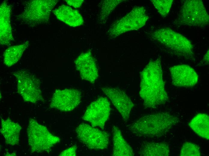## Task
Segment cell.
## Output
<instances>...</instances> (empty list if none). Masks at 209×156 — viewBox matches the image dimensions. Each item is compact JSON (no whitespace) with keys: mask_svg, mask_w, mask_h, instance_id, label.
Instances as JSON below:
<instances>
[{"mask_svg":"<svg viewBox=\"0 0 209 156\" xmlns=\"http://www.w3.org/2000/svg\"><path fill=\"white\" fill-rule=\"evenodd\" d=\"M140 78L139 94L145 108H156L168 101L160 57L150 61L141 72Z\"/></svg>","mask_w":209,"mask_h":156,"instance_id":"cell-1","label":"cell"},{"mask_svg":"<svg viewBox=\"0 0 209 156\" xmlns=\"http://www.w3.org/2000/svg\"><path fill=\"white\" fill-rule=\"evenodd\" d=\"M179 118L167 112L145 115L126 126L128 130L139 136H161L179 122Z\"/></svg>","mask_w":209,"mask_h":156,"instance_id":"cell-2","label":"cell"},{"mask_svg":"<svg viewBox=\"0 0 209 156\" xmlns=\"http://www.w3.org/2000/svg\"><path fill=\"white\" fill-rule=\"evenodd\" d=\"M151 37L172 54L185 59L195 60L193 46L190 41L171 28H164L158 29L153 32Z\"/></svg>","mask_w":209,"mask_h":156,"instance_id":"cell-3","label":"cell"},{"mask_svg":"<svg viewBox=\"0 0 209 156\" xmlns=\"http://www.w3.org/2000/svg\"><path fill=\"white\" fill-rule=\"evenodd\" d=\"M209 20V15L202 1L188 0L184 1L173 23L203 28L208 25Z\"/></svg>","mask_w":209,"mask_h":156,"instance_id":"cell-4","label":"cell"},{"mask_svg":"<svg viewBox=\"0 0 209 156\" xmlns=\"http://www.w3.org/2000/svg\"><path fill=\"white\" fill-rule=\"evenodd\" d=\"M57 0H33L28 1L17 18L25 24L34 27L48 22Z\"/></svg>","mask_w":209,"mask_h":156,"instance_id":"cell-5","label":"cell"},{"mask_svg":"<svg viewBox=\"0 0 209 156\" xmlns=\"http://www.w3.org/2000/svg\"><path fill=\"white\" fill-rule=\"evenodd\" d=\"M27 134L28 144L32 153H49L60 141L59 137L52 134L46 127L33 118L29 121Z\"/></svg>","mask_w":209,"mask_h":156,"instance_id":"cell-6","label":"cell"},{"mask_svg":"<svg viewBox=\"0 0 209 156\" xmlns=\"http://www.w3.org/2000/svg\"><path fill=\"white\" fill-rule=\"evenodd\" d=\"M149 18L143 7H135L129 13L114 23L108 33L111 38H114L127 32L137 30L145 25Z\"/></svg>","mask_w":209,"mask_h":156,"instance_id":"cell-7","label":"cell"},{"mask_svg":"<svg viewBox=\"0 0 209 156\" xmlns=\"http://www.w3.org/2000/svg\"><path fill=\"white\" fill-rule=\"evenodd\" d=\"M17 85V91L25 101L35 103L44 99L40 89L39 80L27 70L14 72Z\"/></svg>","mask_w":209,"mask_h":156,"instance_id":"cell-8","label":"cell"},{"mask_svg":"<svg viewBox=\"0 0 209 156\" xmlns=\"http://www.w3.org/2000/svg\"><path fill=\"white\" fill-rule=\"evenodd\" d=\"M76 132L79 140L89 149L103 150L108 147L109 135L104 131L83 123L77 126Z\"/></svg>","mask_w":209,"mask_h":156,"instance_id":"cell-9","label":"cell"},{"mask_svg":"<svg viewBox=\"0 0 209 156\" xmlns=\"http://www.w3.org/2000/svg\"><path fill=\"white\" fill-rule=\"evenodd\" d=\"M110 111V104L108 99L101 97L89 106L82 118L92 126L98 127L104 130Z\"/></svg>","mask_w":209,"mask_h":156,"instance_id":"cell-10","label":"cell"},{"mask_svg":"<svg viewBox=\"0 0 209 156\" xmlns=\"http://www.w3.org/2000/svg\"><path fill=\"white\" fill-rule=\"evenodd\" d=\"M81 99V92L77 89H56L52 96L50 106L61 111H71L79 104Z\"/></svg>","mask_w":209,"mask_h":156,"instance_id":"cell-11","label":"cell"},{"mask_svg":"<svg viewBox=\"0 0 209 156\" xmlns=\"http://www.w3.org/2000/svg\"><path fill=\"white\" fill-rule=\"evenodd\" d=\"M101 89L120 112L125 122H127L134 104L126 92L120 89L104 86Z\"/></svg>","mask_w":209,"mask_h":156,"instance_id":"cell-12","label":"cell"},{"mask_svg":"<svg viewBox=\"0 0 209 156\" xmlns=\"http://www.w3.org/2000/svg\"><path fill=\"white\" fill-rule=\"evenodd\" d=\"M173 85L190 87L195 86L198 80V75L192 67L186 64L175 65L169 68Z\"/></svg>","mask_w":209,"mask_h":156,"instance_id":"cell-13","label":"cell"},{"mask_svg":"<svg viewBox=\"0 0 209 156\" xmlns=\"http://www.w3.org/2000/svg\"><path fill=\"white\" fill-rule=\"evenodd\" d=\"M77 70L82 78L94 83L98 76V69L95 58L91 52L81 54L74 61Z\"/></svg>","mask_w":209,"mask_h":156,"instance_id":"cell-14","label":"cell"},{"mask_svg":"<svg viewBox=\"0 0 209 156\" xmlns=\"http://www.w3.org/2000/svg\"><path fill=\"white\" fill-rule=\"evenodd\" d=\"M11 6L6 1L0 6V43L1 45H8L14 40L11 25Z\"/></svg>","mask_w":209,"mask_h":156,"instance_id":"cell-15","label":"cell"},{"mask_svg":"<svg viewBox=\"0 0 209 156\" xmlns=\"http://www.w3.org/2000/svg\"><path fill=\"white\" fill-rule=\"evenodd\" d=\"M52 12L58 20L70 26L75 27L83 23V19L79 12L68 6L62 5Z\"/></svg>","mask_w":209,"mask_h":156,"instance_id":"cell-16","label":"cell"},{"mask_svg":"<svg viewBox=\"0 0 209 156\" xmlns=\"http://www.w3.org/2000/svg\"><path fill=\"white\" fill-rule=\"evenodd\" d=\"M1 133L4 136L7 144L14 146L19 143V135L21 126L9 118L4 120L1 117Z\"/></svg>","mask_w":209,"mask_h":156,"instance_id":"cell-17","label":"cell"},{"mask_svg":"<svg viewBox=\"0 0 209 156\" xmlns=\"http://www.w3.org/2000/svg\"><path fill=\"white\" fill-rule=\"evenodd\" d=\"M114 156H133L135 154L130 146L123 137L121 130L117 127L113 128Z\"/></svg>","mask_w":209,"mask_h":156,"instance_id":"cell-18","label":"cell"},{"mask_svg":"<svg viewBox=\"0 0 209 156\" xmlns=\"http://www.w3.org/2000/svg\"><path fill=\"white\" fill-rule=\"evenodd\" d=\"M170 152L166 143L146 142L142 145L138 154L141 156H168Z\"/></svg>","mask_w":209,"mask_h":156,"instance_id":"cell-19","label":"cell"},{"mask_svg":"<svg viewBox=\"0 0 209 156\" xmlns=\"http://www.w3.org/2000/svg\"><path fill=\"white\" fill-rule=\"evenodd\" d=\"M191 129L198 135L207 140L209 139V117L205 113H199L189 123Z\"/></svg>","mask_w":209,"mask_h":156,"instance_id":"cell-20","label":"cell"},{"mask_svg":"<svg viewBox=\"0 0 209 156\" xmlns=\"http://www.w3.org/2000/svg\"><path fill=\"white\" fill-rule=\"evenodd\" d=\"M29 44V41H27L21 44L8 48L4 53V64L8 67L11 66L15 64L20 60Z\"/></svg>","mask_w":209,"mask_h":156,"instance_id":"cell-21","label":"cell"},{"mask_svg":"<svg viewBox=\"0 0 209 156\" xmlns=\"http://www.w3.org/2000/svg\"><path fill=\"white\" fill-rule=\"evenodd\" d=\"M123 0H107L101 1L99 4L100 12L98 21L101 24L105 23L110 14Z\"/></svg>","mask_w":209,"mask_h":156,"instance_id":"cell-22","label":"cell"},{"mask_svg":"<svg viewBox=\"0 0 209 156\" xmlns=\"http://www.w3.org/2000/svg\"><path fill=\"white\" fill-rule=\"evenodd\" d=\"M158 12L163 17L167 16L173 4V0H150Z\"/></svg>","mask_w":209,"mask_h":156,"instance_id":"cell-23","label":"cell"},{"mask_svg":"<svg viewBox=\"0 0 209 156\" xmlns=\"http://www.w3.org/2000/svg\"><path fill=\"white\" fill-rule=\"evenodd\" d=\"M200 148L197 145L189 142L183 143L180 151V156H200Z\"/></svg>","mask_w":209,"mask_h":156,"instance_id":"cell-24","label":"cell"},{"mask_svg":"<svg viewBox=\"0 0 209 156\" xmlns=\"http://www.w3.org/2000/svg\"><path fill=\"white\" fill-rule=\"evenodd\" d=\"M77 147L74 145L64 150L59 155L62 156H75L76 155V151Z\"/></svg>","mask_w":209,"mask_h":156,"instance_id":"cell-25","label":"cell"},{"mask_svg":"<svg viewBox=\"0 0 209 156\" xmlns=\"http://www.w3.org/2000/svg\"><path fill=\"white\" fill-rule=\"evenodd\" d=\"M67 4L75 8H78L81 6L84 2L83 0H66Z\"/></svg>","mask_w":209,"mask_h":156,"instance_id":"cell-26","label":"cell"},{"mask_svg":"<svg viewBox=\"0 0 209 156\" xmlns=\"http://www.w3.org/2000/svg\"><path fill=\"white\" fill-rule=\"evenodd\" d=\"M202 62L205 64H209V50L204 56Z\"/></svg>","mask_w":209,"mask_h":156,"instance_id":"cell-27","label":"cell"}]
</instances>
